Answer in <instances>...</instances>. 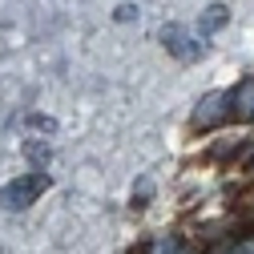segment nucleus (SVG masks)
I'll return each instance as SVG.
<instances>
[{
    "instance_id": "f257e3e1",
    "label": "nucleus",
    "mask_w": 254,
    "mask_h": 254,
    "mask_svg": "<svg viewBox=\"0 0 254 254\" xmlns=\"http://www.w3.org/2000/svg\"><path fill=\"white\" fill-rule=\"evenodd\" d=\"M234 238H254V218H250V222H238V226H234Z\"/></svg>"
}]
</instances>
